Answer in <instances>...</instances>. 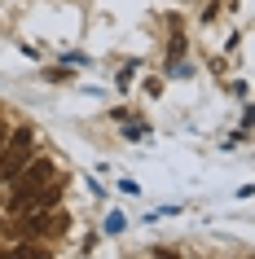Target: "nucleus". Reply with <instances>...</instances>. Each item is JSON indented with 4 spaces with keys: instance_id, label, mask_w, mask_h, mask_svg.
<instances>
[{
    "instance_id": "nucleus-1",
    "label": "nucleus",
    "mask_w": 255,
    "mask_h": 259,
    "mask_svg": "<svg viewBox=\"0 0 255 259\" xmlns=\"http://www.w3.org/2000/svg\"><path fill=\"white\" fill-rule=\"evenodd\" d=\"M53 171H57L53 158H27V163H22V171L9 180V185H14V193H9V211H18V206L27 202L35 189H44V185L53 180Z\"/></svg>"
},
{
    "instance_id": "nucleus-2",
    "label": "nucleus",
    "mask_w": 255,
    "mask_h": 259,
    "mask_svg": "<svg viewBox=\"0 0 255 259\" xmlns=\"http://www.w3.org/2000/svg\"><path fill=\"white\" fill-rule=\"evenodd\" d=\"M31 158V127H9V145L0 150V180H14L22 171V163Z\"/></svg>"
},
{
    "instance_id": "nucleus-3",
    "label": "nucleus",
    "mask_w": 255,
    "mask_h": 259,
    "mask_svg": "<svg viewBox=\"0 0 255 259\" xmlns=\"http://www.w3.org/2000/svg\"><path fill=\"white\" fill-rule=\"evenodd\" d=\"M66 229V215H49V211H22V233L31 237H49V233Z\"/></svg>"
},
{
    "instance_id": "nucleus-4",
    "label": "nucleus",
    "mask_w": 255,
    "mask_h": 259,
    "mask_svg": "<svg viewBox=\"0 0 255 259\" xmlns=\"http://www.w3.org/2000/svg\"><path fill=\"white\" fill-rule=\"evenodd\" d=\"M18 259H44V250H35V246H14Z\"/></svg>"
},
{
    "instance_id": "nucleus-5",
    "label": "nucleus",
    "mask_w": 255,
    "mask_h": 259,
    "mask_svg": "<svg viewBox=\"0 0 255 259\" xmlns=\"http://www.w3.org/2000/svg\"><path fill=\"white\" fill-rule=\"evenodd\" d=\"M9 145V123H0V150Z\"/></svg>"
}]
</instances>
